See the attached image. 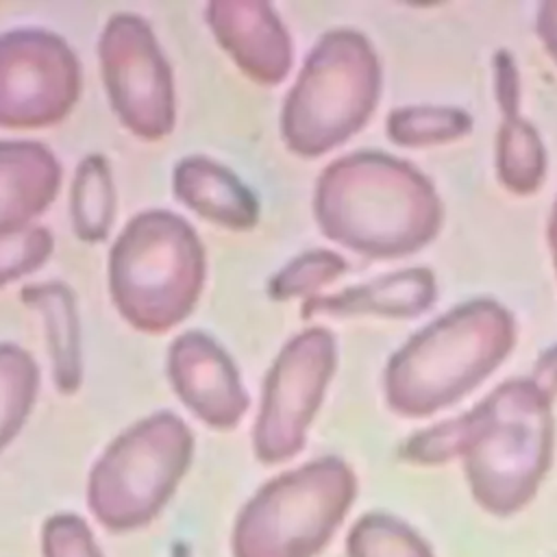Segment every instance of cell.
I'll return each instance as SVG.
<instances>
[{
  "mask_svg": "<svg viewBox=\"0 0 557 557\" xmlns=\"http://www.w3.org/2000/svg\"><path fill=\"white\" fill-rule=\"evenodd\" d=\"M205 248L194 226L165 209L137 213L109 252V292L117 313L141 333H165L196 307Z\"/></svg>",
  "mask_w": 557,
  "mask_h": 557,
  "instance_id": "6da1fadb",
  "label": "cell"
},
{
  "mask_svg": "<svg viewBox=\"0 0 557 557\" xmlns=\"http://www.w3.org/2000/svg\"><path fill=\"white\" fill-rule=\"evenodd\" d=\"M374 61L350 30L326 33L309 52L281 111V135L300 157L342 144L368 117L374 100Z\"/></svg>",
  "mask_w": 557,
  "mask_h": 557,
  "instance_id": "7a4b0ae2",
  "label": "cell"
},
{
  "mask_svg": "<svg viewBox=\"0 0 557 557\" xmlns=\"http://www.w3.org/2000/svg\"><path fill=\"white\" fill-rule=\"evenodd\" d=\"M194 450L189 426L159 411L117 435L89 474V509L109 529L148 522L185 474Z\"/></svg>",
  "mask_w": 557,
  "mask_h": 557,
  "instance_id": "3957f363",
  "label": "cell"
},
{
  "mask_svg": "<svg viewBox=\"0 0 557 557\" xmlns=\"http://www.w3.org/2000/svg\"><path fill=\"white\" fill-rule=\"evenodd\" d=\"M350 498V474L322 459L265 483L242 509L235 557H309L329 535Z\"/></svg>",
  "mask_w": 557,
  "mask_h": 557,
  "instance_id": "277c9868",
  "label": "cell"
},
{
  "mask_svg": "<svg viewBox=\"0 0 557 557\" xmlns=\"http://www.w3.org/2000/svg\"><path fill=\"white\" fill-rule=\"evenodd\" d=\"M98 59L111 109L124 128L146 141L174 128L172 70L150 24L135 13H115L98 39Z\"/></svg>",
  "mask_w": 557,
  "mask_h": 557,
  "instance_id": "5b68a950",
  "label": "cell"
},
{
  "mask_svg": "<svg viewBox=\"0 0 557 557\" xmlns=\"http://www.w3.org/2000/svg\"><path fill=\"white\" fill-rule=\"evenodd\" d=\"M81 96V61L44 28L0 33V128L59 124Z\"/></svg>",
  "mask_w": 557,
  "mask_h": 557,
  "instance_id": "8992f818",
  "label": "cell"
},
{
  "mask_svg": "<svg viewBox=\"0 0 557 557\" xmlns=\"http://www.w3.org/2000/svg\"><path fill=\"white\" fill-rule=\"evenodd\" d=\"M333 366L335 346L324 329L302 331L281 348L265 374L252 433L259 461L278 463L302 448Z\"/></svg>",
  "mask_w": 557,
  "mask_h": 557,
  "instance_id": "52a82bcc",
  "label": "cell"
},
{
  "mask_svg": "<svg viewBox=\"0 0 557 557\" xmlns=\"http://www.w3.org/2000/svg\"><path fill=\"white\" fill-rule=\"evenodd\" d=\"M168 379L185 407L213 429L235 426L248 409L235 361L202 331H187L170 344Z\"/></svg>",
  "mask_w": 557,
  "mask_h": 557,
  "instance_id": "ba28073f",
  "label": "cell"
},
{
  "mask_svg": "<svg viewBox=\"0 0 557 557\" xmlns=\"http://www.w3.org/2000/svg\"><path fill=\"white\" fill-rule=\"evenodd\" d=\"M205 15L215 41L250 81L272 87L287 76L292 39L272 4L213 0Z\"/></svg>",
  "mask_w": 557,
  "mask_h": 557,
  "instance_id": "9c48e42d",
  "label": "cell"
},
{
  "mask_svg": "<svg viewBox=\"0 0 557 557\" xmlns=\"http://www.w3.org/2000/svg\"><path fill=\"white\" fill-rule=\"evenodd\" d=\"M61 163L54 152L26 139H0V237L28 228L57 198Z\"/></svg>",
  "mask_w": 557,
  "mask_h": 557,
  "instance_id": "30bf717a",
  "label": "cell"
},
{
  "mask_svg": "<svg viewBox=\"0 0 557 557\" xmlns=\"http://www.w3.org/2000/svg\"><path fill=\"white\" fill-rule=\"evenodd\" d=\"M174 196L194 213L231 231H248L259 220V200L222 163L191 154L176 163Z\"/></svg>",
  "mask_w": 557,
  "mask_h": 557,
  "instance_id": "8fae6325",
  "label": "cell"
},
{
  "mask_svg": "<svg viewBox=\"0 0 557 557\" xmlns=\"http://www.w3.org/2000/svg\"><path fill=\"white\" fill-rule=\"evenodd\" d=\"M20 298L44 318L57 389L74 394L83 379L81 324L74 292L65 283L46 281L26 285L20 292Z\"/></svg>",
  "mask_w": 557,
  "mask_h": 557,
  "instance_id": "7c38bea8",
  "label": "cell"
},
{
  "mask_svg": "<svg viewBox=\"0 0 557 557\" xmlns=\"http://www.w3.org/2000/svg\"><path fill=\"white\" fill-rule=\"evenodd\" d=\"M74 235L87 244L107 239L115 220V185L104 154H87L74 174L70 194Z\"/></svg>",
  "mask_w": 557,
  "mask_h": 557,
  "instance_id": "4fadbf2b",
  "label": "cell"
},
{
  "mask_svg": "<svg viewBox=\"0 0 557 557\" xmlns=\"http://www.w3.org/2000/svg\"><path fill=\"white\" fill-rule=\"evenodd\" d=\"M39 389V368L17 344H0V450L17 435Z\"/></svg>",
  "mask_w": 557,
  "mask_h": 557,
  "instance_id": "5bb4252c",
  "label": "cell"
},
{
  "mask_svg": "<svg viewBox=\"0 0 557 557\" xmlns=\"http://www.w3.org/2000/svg\"><path fill=\"white\" fill-rule=\"evenodd\" d=\"M344 270V261L329 250H309L285 263L268 281L272 300H287L294 296H311L322 285L331 283Z\"/></svg>",
  "mask_w": 557,
  "mask_h": 557,
  "instance_id": "9a60e30c",
  "label": "cell"
},
{
  "mask_svg": "<svg viewBox=\"0 0 557 557\" xmlns=\"http://www.w3.org/2000/svg\"><path fill=\"white\" fill-rule=\"evenodd\" d=\"M54 239L44 226H28L24 231L0 237V287L39 270L52 255Z\"/></svg>",
  "mask_w": 557,
  "mask_h": 557,
  "instance_id": "2e32d148",
  "label": "cell"
},
{
  "mask_svg": "<svg viewBox=\"0 0 557 557\" xmlns=\"http://www.w3.org/2000/svg\"><path fill=\"white\" fill-rule=\"evenodd\" d=\"M46 557H100L89 529L76 516H54L44 529Z\"/></svg>",
  "mask_w": 557,
  "mask_h": 557,
  "instance_id": "e0dca14e",
  "label": "cell"
}]
</instances>
